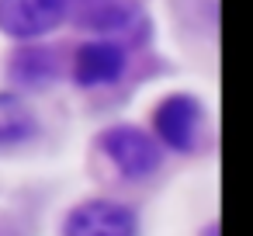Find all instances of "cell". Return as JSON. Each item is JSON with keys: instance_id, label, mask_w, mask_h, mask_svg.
Returning <instances> with one entry per match:
<instances>
[{"instance_id": "cell-1", "label": "cell", "mask_w": 253, "mask_h": 236, "mask_svg": "<svg viewBox=\"0 0 253 236\" xmlns=\"http://www.w3.org/2000/svg\"><path fill=\"white\" fill-rule=\"evenodd\" d=\"M70 0H0V28L14 39H39L66 18Z\"/></svg>"}, {"instance_id": "cell-2", "label": "cell", "mask_w": 253, "mask_h": 236, "mask_svg": "<svg viewBox=\"0 0 253 236\" xmlns=\"http://www.w3.org/2000/svg\"><path fill=\"white\" fill-rule=\"evenodd\" d=\"M101 146L108 149V156L115 160V167H118L125 177H146V174H153V170L160 167V149H156V142H153L146 132H139V129H128V125L108 129V132L101 136Z\"/></svg>"}, {"instance_id": "cell-3", "label": "cell", "mask_w": 253, "mask_h": 236, "mask_svg": "<svg viewBox=\"0 0 253 236\" xmlns=\"http://www.w3.org/2000/svg\"><path fill=\"white\" fill-rule=\"evenodd\" d=\"M66 233H73V236H128V233H135V215L111 201H87L70 215Z\"/></svg>"}, {"instance_id": "cell-4", "label": "cell", "mask_w": 253, "mask_h": 236, "mask_svg": "<svg viewBox=\"0 0 253 236\" xmlns=\"http://www.w3.org/2000/svg\"><path fill=\"white\" fill-rule=\"evenodd\" d=\"M198 122H201V108L191 97H167L156 108V132L163 136L167 146L187 153L198 139Z\"/></svg>"}, {"instance_id": "cell-5", "label": "cell", "mask_w": 253, "mask_h": 236, "mask_svg": "<svg viewBox=\"0 0 253 236\" xmlns=\"http://www.w3.org/2000/svg\"><path fill=\"white\" fill-rule=\"evenodd\" d=\"M125 70V52L115 42H90L77 52V80L87 87H101L118 80Z\"/></svg>"}, {"instance_id": "cell-6", "label": "cell", "mask_w": 253, "mask_h": 236, "mask_svg": "<svg viewBox=\"0 0 253 236\" xmlns=\"http://www.w3.org/2000/svg\"><path fill=\"white\" fill-rule=\"evenodd\" d=\"M32 132H35L32 111H28L18 97L0 94V146H18V142H25Z\"/></svg>"}, {"instance_id": "cell-7", "label": "cell", "mask_w": 253, "mask_h": 236, "mask_svg": "<svg viewBox=\"0 0 253 236\" xmlns=\"http://www.w3.org/2000/svg\"><path fill=\"white\" fill-rule=\"evenodd\" d=\"M14 77L21 80V84H45L49 77H52V59H49V52H42V49H25L18 59H14Z\"/></svg>"}]
</instances>
